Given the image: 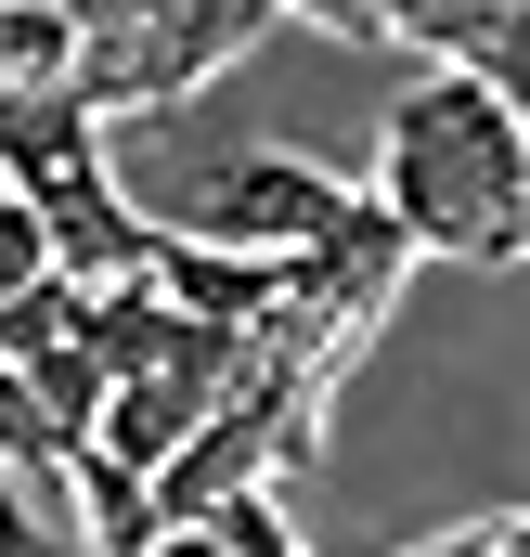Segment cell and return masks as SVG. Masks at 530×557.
<instances>
[{
	"instance_id": "obj_1",
	"label": "cell",
	"mask_w": 530,
	"mask_h": 557,
	"mask_svg": "<svg viewBox=\"0 0 530 557\" xmlns=\"http://www.w3.org/2000/svg\"><path fill=\"white\" fill-rule=\"evenodd\" d=\"M414 260H466V273H518V221H530V131L518 104L466 65H427L389 104V182H376Z\"/></svg>"
},
{
	"instance_id": "obj_2",
	"label": "cell",
	"mask_w": 530,
	"mask_h": 557,
	"mask_svg": "<svg viewBox=\"0 0 530 557\" xmlns=\"http://www.w3.org/2000/svg\"><path fill=\"white\" fill-rule=\"evenodd\" d=\"M350 208H363V182H337V169H311V156H285V143H234V156L207 169L194 221H168V234H181V247H220V260H311Z\"/></svg>"
},
{
	"instance_id": "obj_3",
	"label": "cell",
	"mask_w": 530,
	"mask_h": 557,
	"mask_svg": "<svg viewBox=\"0 0 530 557\" xmlns=\"http://www.w3.org/2000/svg\"><path fill=\"white\" fill-rule=\"evenodd\" d=\"M78 91V13L65 0H13L0 13V104H52Z\"/></svg>"
},
{
	"instance_id": "obj_4",
	"label": "cell",
	"mask_w": 530,
	"mask_h": 557,
	"mask_svg": "<svg viewBox=\"0 0 530 557\" xmlns=\"http://www.w3.org/2000/svg\"><path fill=\"white\" fill-rule=\"evenodd\" d=\"M65 493H78V519H91V545H104V557H142V545H155V493H142L130 467L78 454V467H65Z\"/></svg>"
},
{
	"instance_id": "obj_5",
	"label": "cell",
	"mask_w": 530,
	"mask_h": 557,
	"mask_svg": "<svg viewBox=\"0 0 530 557\" xmlns=\"http://www.w3.org/2000/svg\"><path fill=\"white\" fill-rule=\"evenodd\" d=\"M78 454L52 441V416L26 403V376H0V480H65Z\"/></svg>"
},
{
	"instance_id": "obj_6",
	"label": "cell",
	"mask_w": 530,
	"mask_h": 557,
	"mask_svg": "<svg viewBox=\"0 0 530 557\" xmlns=\"http://www.w3.org/2000/svg\"><path fill=\"white\" fill-rule=\"evenodd\" d=\"M39 273H52V234H39V208L0 182V298H26Z\"/></svg>"
},
{
	"instance_id": "obj_7",
	"label": "cell",
	"mask_w": 530,
	"mask_h": 557,
	"mask_svg": "<svg viewBox=\"0 0 530 557\" xmlns=\"http://www.w3.org/2000/svg\"><path fill=\"white\" fill-rule=\"evenodd\" d=\"M0 557H52V545H39V519H26V493H13V480H0Z\"/></svg>"
}]
</instances>
